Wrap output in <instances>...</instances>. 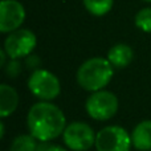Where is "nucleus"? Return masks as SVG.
Here are the masks:
<instances>
[{
	"instance_id": "20",
	"label": "nucleus",
	"mask_w": 151,
	"mask_h": 151,
	"mask_svg": "<svg viewBox=\"0 0 151 151\" xmlns=\"http://www.w3.org/2000/svg\"><path fill=\"white\" fill-rule=\"evenodd\" d=\"M143 1H147V3H151V0H143Z\"/></svg>"
},
{
	"instance_id": "18",
	"label": "nucleus",
	"mask_w": 151,
	"mask_h": 151,
	"mask_svg": "<svg viewBox=\"0 0 151 151\" xmlns=\"http://www.w3.org/2000/svg\"><path fill=\"white\" fill-rule=\"evenodd\" d=\"M48 151H66V150L64 149V147H61V146H57V145H50Z\"/></svg>"
},
{
	"instance_id": "17",
	"label": "nucleus",
	"mask_w": 151,
	"mask_h": 151,
	"mask_svg": "<svg viewBox=\"0 0 151 151\" xmlns=\"http://www.w3.org/2000/svg\"><path fill=\"white\" fill-rule=\"evenodd\" d=\"M8 57V55H7V52H5L4 49H1L0 50V66H3V68H4L5 66V58Z\"/></svg>"
},
{
	"instance_id": "9",
	"label": "nucleus",
	"mask_w": 151,
	"mask_h": 151,
	"mask_svg": "<svg viewBox=\"0 0 151 151\" xmlns=\"http://www.w3.org/2000/svg\"><path fill=\"white\" fill-rule=\"evenodd\" d=\"M134 58V50L130 45L119 42L113 45L107 52V60L110 61L114 69H123L127 65H130Z\"/></svg>"
},
{
	"instance_id": "2",
	"label": "nucleus",
	"mask_w": 151,
	"mask_h": 151,
	"mask_svg": "<svg viewBox=\"0 0 151 151\" xmlns=\"http://www.w3.org/2000/svg\"><path fill=\"white\" fill-rule=\"evenodd\" d=\"M114 76V66L107 58L91 57L83 61L77 70V82L88 91H98L105 89Z\"/></svg>"
},
{
	"instance_id": "14",
	"label": "nucleus",
	"mask_w": 151,
	"mask_h": 151,
	"mask_svg": "<svg viewBox=\"0 0 151 151\" xmlns=\"http://www.w3.org/2000/svg\"><path fill=\"white\" fill-rule=\"evenodd\" d=\"M135 25L142 32L151 33V7L142 8L135 15Z\"/></svg>"
},
{
	"instance_id": "15",
	"label": "nucleus",
	"mask_w": 151,
	"mask_h": 151,
	"mask_svg": "<svg viewBox=\"0 0 151 151\" xmlns=\"http://www.w3.org/2000/svg\"><path fill=\"white\" fill-rule=\"evenodd\" d=\"M4 69H5V73H7L8 77L16 78L19 74L21 73V64H20V61H19V60L11 58L9 63L5 64Z\"/></svg>"
},
{
	"instance_id": "1",
	"label": "nucleus",
	"mask_w": 151,
	"mask_h": 151,
	"mask_svg": "<svg viewBox=\"0 0 151 151\" xmlns=\"http://www.w3.org/2000/svg\"><path fill=\"white\" fill-rule=\"evenodd\" d=\"M29 134L39 142H50L64 134L66 118L63 110L50 101H40L32 105L27 114Z\"/></svg>"
},
{
	"instance_id": "11",
	"label": "nucleus",
	"mask_w": 151,
	"mask_h": 151,
	"mask_svg": "<svg viewBox=\"0 0 151 151\" xmlns=\"http://www.w3.org/2000/svg\"><path fill=\"white\" fill-rule=\"evenodd\" d=\"M133 146L139 151L151 150V119L139 122L131 133Z\"/></svg>"
},
{
	"instance_id": "3",
	"label": "nucleus",
	"mask_w": 151,
	"mask_h": 151,
	"mask_svg": "<svg viewBox=\"0 0 151 151\" xmlns=\"http://www.w3.org/2000/svg\"><path fill=\"white\" fill-rule=\"evenodd\" d=\"M27 85L29 91L41 101H52L57 98L61 91V83L57 76L41 68L32 72Z\"/></svg>"
},
{
	"instance_id": "21",
	"label": "nucleus",
	"mask_w": 151,
	"mask_h": 151,
	"mask_svg": "<svg viewBox=\"0 0 151 151\" xmlns=\"http://www.w3.org/2000/svg\"><path fill=\"white\" fill-rule=\"evenodd\" d=\"M150 151H151V150H150Z\"/></svg>"
},
{
	"instance_id": "16",
	"label": "nucleus",
	"mask_w": 151,
	"mask_h": 151,
	"mask_svg": "<svg viewBox=\"0 0 151 151\" xmlns=\"http://www.w3.org/2000/svg\"><path fill=\"white\" fill-rule=\"evenodd\" d=\"M40 58H39V56H36V55H29L28 57H27V61H25V65H27V68L28 69H31L32 72L33 70H37V69H40L39 66H40Z\"/></svg>"
},
{
	"instance_id": "12",
	"label": "nucleus",
	"mask_w": 151,
	"mask_h": 151,
	"mask_svg": "<svg viewBox=\"0 0 151 151\" xmlns=\"http://www.w3.org/2000/svg\"><path fill=\"white\" fill-rule=\"evenodd\" d=\"M86 11L93 16H104L111 11L114 0H82Z\"/></svg>"
},
{
	"instance_id": "13",
	"label": "nucleus",
	"mask_w": 151,
	"mask_h": 151,
	"mask_svg": "<svg viewBox=\"0 0 151 151\" xmlns=\"http://www.w3.org/2000/svg\"><path fill=\"white\" fill-rule=\"evenodd\" d=\"M37 139L31 134L17 135L11 143V151H36Z\"/></svg>"
},
{
	"instance_id": "6",
	"label": "nucleus",
	"mask_w": 151,
	"mask_h": 151,
	"mask_svg": "<svg viewBox=\"0 0 151 151\" xmlns=\"http://www.w3.org/2000/svg\"><path fill=\"white\" fill-rule=\"evenodd\" d=\"M96 137L93 129L80 121L66 125L63 134L64 143L72 151H88L96 145Z\"/></svg>"
},
{
	"instance_id": "5",
	"label": "nucleus",
	"mask_w": 151,
	"mask_h": 151,
	"mask_svg": "<svg viewBox=\"0 0 151 151\" xmlns=\"http://www.w3.org/2000/svg\"><path fill=\"white\" fill-rule=\"evenodd\" d=\"M97 151H130L133 142L131 135L121 126H106L97 133Z\"/></svg>"
},
{
	"instance_id": "7",
	"label": "nucleus",
	"mask_w": 151,
	"mask_h": 151,
	"mask_svg": "<svg viewBox=\"0 0 151 151\" xmlns=\"http://www.w3.org/2000/svg\"><path fill=\"white\" fill-rule=\"evenodd\" d=\"M37 45L36 35L29 29L19 28L16 31L8 33L4 41V50L8 57L20 60L23 57H28L32 55L33 49Z\"/></svg>"
},
{
	"instance_id": "19",
	"label": "nucleus",
	"mask_w": 151,
	"mask_h": 151,
	"mask_svg": "<svg viewBox=\"0 0 151 151\" xmlns=\"http://www.w3.org/2000/svg\"><path fill=\"white\" fill-rule=\"evenodd\" d=\"M4 134H5V126H4V122H0V138H4Z\"/></svg>"
},
{
	"instance_id": "8",
	"label": "nucleus",
	"mask_w": 151,
	"mask_h": 151,
	"mask_svg": "<svg viewBox=\"0 0 151 151\" xmlns=\"http://www.w3.org/2000/svg\"><path fill=\"white\" fill-rule=\"evenodd\" d=\"M25 20V8L19 0H1L0 3V32L11 33L21 28Z\"/></svg>"
},
{
	"instance_id": "10",
	"label": "nucleus",
	"mask_w": 151,
	"mask_h": 151,
	"mask_svg": "<svg viewBox=\"0 0 151 151\" xmlns=\"http://www.w3.org/2000/svg\"><path fill=\"white\" fill-rule=\"evenodd\" d=\"M19 106V94L15 88L1 83L0 85V117L7 118L15 113Z\"/></svg>"
},
{
	"instance_id": "4",
	"label": "nucleus",
	"mask_w": 151,
	"mask_h": 151,
	"mask_svg": "<svg viewBox=\"0 0 151 151\" xmlns=\"http://www.w3.org/2000/svg\"><path fill=\"white\" fill-rule=\"evenodd\" d=\"M119 104L114 93L109 90L94 91L86 99L85 109L90 118L96 121H109L117 114Z\"/></svg>"
}]
</instances>
